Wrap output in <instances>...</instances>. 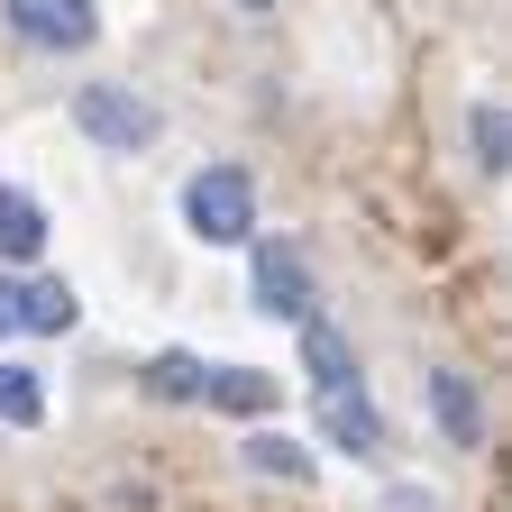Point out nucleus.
I'll return each instance as SVG.
<instances>
[{
	"label": "nucleus",
	"instance_id": "1",
	"mask_svg": "<svg viewBox=\"0 0 512 512\" xmlns=\"http://www.w3.org/2000/svg\"><path fill=\"white\" fill-rule=\"evenodd\" d=\"M183 220H192V238L238 247V238L256 229V192H247V174H229V165L192 174V192H183Z\"/></svg>",
	"mask_w": 512,
	"mask_h": 512
},
{
	"label": "nucleus",
	"instance_id": "2",
	"mask_svg": "<svg viewBox=\"0 0 512 512\" xmlns=\"http://www.w3.org/2000/svg\"><path fill=\"white\" fill-rule=\"evenodd\" d=\"M74 119H83V138H101V147H119V156H138V147L156 138V110L128 101L119 83H83V92H74Z\"/></svg>",
	"mask_w": 512,
	"mask_h": 512
},
{
	"label": "nucleus",
	"instance_id": "3",
	"mask_svg": "<svg viewBox=\"0 0 512 512\" xmlns=\"http://www.w3.org/2000/svg\"><path fill=\"white\" fill-rule=\"evenodd\" d=\"M10 28L28 46H92V0H10Z\"/></svg>",
	"mask_w": 512,
	"mask_h": 512
},
{
	"label": "nucleus",
	"instance_id": "4",
	"mask_svg": "<svg viewBox=\"0 0 512 512\" xmlns=\"http://www.w3.org/2000/svg\"><path fill=\"white\" fill-rule=\"evenodd\" d=\"M256 302L275 320H311V275H302L293 247H256Z\"/></svg>",
	"mask_w": 512,
	"mask_h": 512
},
{
	"label": "nucleus",
	"instance_id": "5",
	"mask_svg": "<svg viewBox=\"0 0 512 512\" xmlns=\"http://www.w3.org/2000/svg\"><path fill=\"white\" fill-rule=\"evenodd\" d=\"M320 430H330V448H375V403L366 384H320Z\"/></svg>",
	"mask_w": 512,
	"mask_h": 512
},
{
	"label": "nucleus",
	"instance_id": "6",
	"mask_svg": "<svg viewBox=\"0 0 512 512\" xmlns=\"http://www.w3.org/2000/svg\"><path fill=\"white\" fill-rule=\"evenodd\" d=\"M430 412H439L448 448H485V412H476V384L467 375H430Z\"/></svg>",
	"mask_w": 512,
	"mask_h": 512
},
{
	"label": "nucleus",
	"instance_id": "7",
	"mask_svg": "<svg viewBox=\"0 0 512 512\" xmlns=\"http://www.w3.org/2000/svg\"><path fill=\"white\" fill-rule=\"evenodd\" d=\"M19 293V330H74V284H10Z\"/></svg>",
	"mask_w": 512,
	"mask_h": 512
},
{
	"label": "nucleus",
	"instance_id": "8",
	"mask_svg": "<svg viewBox=\"0 0 512 512\" xmlns=\"http://www.w3.org/2000/svg\"><path fill=\"white\" fill-rule=\"evenodd\" d=\"M302 366H311V384H348L357 375V357H348V339L330 320H302Z\"/></svg>",
	"mask_w": 512,
	"mask_h": 512
},
{
	"label": "nucleus",
	"instance_id": "9",
	"mask_svg": "<svg viewBox=\"0 0 512 512\" xmlns=\"http://www.w3.org/2000/svg\"><path fill=\"white\" fill-rule=\"evenodd\" d=\"M147 394H165V403H192V394H211V366H202V357H183V348H165V357L147 366Z\"/></svg>",
	"mask_w": 512,
	"mask_h": 512
},
{
	"label": "nucleus",
	"instance_id": "10",
	"mask_svg": "<svg viewBox=\"0 0 512 512\" xmlns=\"http://www.w3.org/2000/svg\"><path fill=\"white\" fill-rule=\"evenodd\" d=\"M37 247H46V220H37V202H28V192H0V256H19V266H28Z\"/></svg>",
	"mask_w": 512,
	"mask_h": 512
},
{
	"label": "nucleus",
	"instance_id": "11",
	"mask_svg": "<svg viewBox=\"0 0 512 512\" xmlns=\"http://www.w3.org/2000/svg\"><path fill=\"white\" fill-rule=\"evenodd\" d=\"M211 403H220V412H266V403H275V375L229 366V375H211Z\"/></svg>",
	"mask_w": 512,
	"mask_h": 512
},
{
	"label": "nucleus",
	"instance_id": "12",
	"mask_svg": "<svg viewBox=\"0 0 512 512\" xmlns=\"http://www.w3.org/2000/svg\"><path fill=\"white\" fill-rule=\"evenodd\" d=\"M247 467H256V476H284V485H302V476H311V458H302L293 439H247Z\"/></svg>",
	"mask_w": 512,
	"mask_h": 512
},
{
	"label": "nucleus",
	"instance_id": "13",
	"mask_svg": "<svg viewBox=\"0 0 512 512\" xmlns=\"http://www.w3.org/2000/svg\"><path fill=\"white\" fill-rule=\"evenodd\" d=\"M37 412H46V394H37V375H28V366H0V421H19V430H28Z\"/></svg>",
	"mask_w": 512,
	"mask_h": 512
},
{
	"label": "nucleus",
	"instance_id": "14",
	"mask_svg": "<svg viewBox=\"0 0 512 512\" xmlns=\"http://www.w3.org/2000/svg\"><path fill=\"white\" fill-rule=\"evenodd\" d=\"M476 156H485V165H494V174H503V156H512V119H503V110H494V101H485V110H476Z\"/></svg>",
	"mask_w": 512,
	"mask_h": 512
},
{
	"label": "nucleus",
	"instance_id": "15",
	"mask_svg": "<svg viewBox=\"0 0 512 512\" xmlns=\"http://www.w3.org/2000/svg\"><path fill=\"white\" fill-rule=\"evenodd\" d=\"M0 330H19V293L10 284H0Z\"/></svg>",
	"mask_w": 512,
	"mask_h": 512
},
{
	"label": "nucleus",
	"instance_id": "16",
	"mask_svg": "<svg viewBox=\"0 0 512 512\" xmlns=\"http://www.w3.org/2000/svg\"><path fill=\"white\" fill-rule=\"evenodd\" d=\"M238 10H275V0H238Z\"/></svg>",
	"mask_w": 512,
	"mask_h": 512
}]
</instances>
